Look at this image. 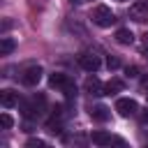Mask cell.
Wrapping results in <instances>:
<instances>
[{"instance_id":"cell-1","label":"cell","mask_w":148,"mask_h":148,"mask_svg":"<svg viewBox=\"0 0 148 148\" xmlns=\"http://www.w3.org/2000/svg\"><path fill=\"white\" fill-rule=\"evenodd\" d=\"M90 18H92V23L99 25V28H109V25L116 23V14H113L106 5H97V7L90 12Z\"/></svg>"},{"instance_id":"cell-2","label":"cell","mask_w":148,"mask_h":148,"mask_svg":"<svg viewBox=\"0 0 148 148\" xmlns=\"http://www.w3.org/2000/svg\"><path fill=\"white\" fill-rule=\"evenodd\" d=\"M116 111H118L123 118H127V116H134V113L139 111V104H136L134 99H130V97H120V99L116 102Z\"/></svg>"},{"instance_id":"cell-3","label":"cell","mask_w":148,"mask_h":148,"mask_svg":"<svg viewBox=\"0 0 148 148\" xmlns=\"http://www.w3.org/2000/svg\"><path fill=\"white\" fill-rule=\"evenodd\" d=\"M79 65H81V69H86V72H97V69L102 67V60H99L95 53H81V56H79Z\"/></svg>"},{"instance_id":"cell-4","label":"cell","mask_w":148,"mask_h":148,"mask_svg":"<svg viewBox=\"0 0 148 148\" xmlns=\"http://www.w3.org/2000/svg\"><path fill=\"white\" fill-rule=\"evenodd\" d=\"M21 81H23L25 86H37V83L42 81V67H39V65L28 67V69L21 74Z\"/></svg>"},{"instance_id":"cell-5","label":"cell","mask_w":148,"mask_h":148,"mask_svg":"<svg viewBox=\"0 0 148 148\" xmlns=\"http://www.w3.org/2000/svg\"><path fill=\"white\" fill-rule=\"evenodd\" d=\"M90 141H92L95 146H111V143H125L123 139H118V136H111V134H106V132H92V134H90Z\"/></svg>"},{"instance_id":"cell-6","label":"cell","mask_w":148,"mask_h":148,"mask_svg":"<svg viewBox=\"0 0 148 148\" xmlns=\"http://www.w3.org/2000/svg\"><path fill=\"white\" fill-rule=\"evenodd\" d=\"M130 16H132L134 21H143V18H148V0H139V2H134V5L130 7Z\"/></svg>"},{"instance_id":"cell-7","label":"cell","mask_w":148,"mask_h":148,"mask_svg":"<svg viewBox=\"0 0 148 148\" xmlns=\"http://www.w3.org/2000/svg\"><path fill=\"white\" fill-rule=\"evenodd\" d=\"M83 88H86V92H90V95H104V86H102V81H99L97 76H88Z\"/></svg>"},{"instance_id":"cell-8","label":"cell","mask_w":148,"mask_h":148,"mask_svg":"<svg viewBox=\"0 0 148 148\" xmlns=\"http://www.w3.org/2000/svg\"><path fill=\"white\" fill-rule=\"evenodd\" d=\"M90 118H92V120H97V123H106V120L111 118V113H109V109H106V106L97 104V106H92V109H90Z\"/></svg>"},{"instance_id":"cell-9","label":"cell","mask_w":148,"mask_h":148,"mask_svg":"<svg viewBox=\"0 0 148 148\" xmlns=\"http://www.w3.org/2000/svg\"><path fill=\"white\" fill-rule=\"evenodd\" d=\"M116 42L123 44V46H130V44L134 42L132 30H130V28H118V30H116Z\"/></svg>"},{"instance_id":"cell-10","label":"cell","mask_w":148,"mask_h":148,"mask_svg":"<svg viewBox=\"0 0 148 148\" xmlns=\"http://www.w3.org/2000/svg\"><path fill=\"white\" fill-rule=\"evenodd\" d=\"M49 83L53 86V88H67L69 83H72V79L67 76V74H60V72H56V74H51V79H49Z\"/></svg>"},{"instance_id":"cell-11","label":"cell","mask_w":148,"mask_h":148,"mask_svg":"<svg viewBox=\"0 0 148 148\" xmlns=\"http://www.w3.org/2000/svg\"><path fill=\"white\" fill-rule=\"evenodd\" d=\"M0 104H2L5 109L18 104V92H14V90H2V92H0Z\"/></svg>"},{"instance_id":"cell-12","label":"cell","mask_w":148,"mask_h":148,"mask_svg":"<svg viewBox=\"0 0 148 148\" xmlns=\"http://www.w3.org/2000/svg\"><path fill=\"white\" fill-rule=\"evenodd\" d=\"M125 88V83L120 79H111L109 83H104V95H113V92H120Z\"/></svg>"},{"instance_id":"cell-13","label":"cell","mask_w":148,"mask_h":148,"mask_svg":"<svg viewBox=\"0 0 148 148\" xmlns=\"http://www.w3.org/2000/svg\"><path fill=\"white\" fill-rule=\"evenodd\" d=\"M14 49H16V42L12 37H2L0 39V56H9Z\"/></svg>"},{"instance_id":"cell-14","label":"cell","mask_w":148,"mask_h":148,"mask_svg":"<svg viewBox=\"0 0 148 148\" xmlns=\"http://www.w3.org/2000/svg\"><path fill=\"white\" fill-rule=\"evenodd\" d=\"M46 130H49L51 134H60V130H62V127H60V120H58V118L53 116V118H51V120L46 123Z\"/></svg>"},{"instance_id":"cell-15","label":"cell","mask_w":148,"mask_h":148,"mask_svg":"<svg viewBox=\"0 0 148 148\" xmlns=\"http://www.w3.org/2000/svg\"><path fill=\"white\" fill-rule=\"evenodd\" d=\"M0 125H2L5 130H9V127L14 125V120H12V116H9V113H2V116H0Z\"/></svg>"},{"instance_id":"cell-16","label":"cell","mask_w":148,"mask_h":148,"mask_svg":"<svg viewBox=\"0 0 148 148\" xmlns=\"http://www.w3.org/2000/svg\"><path fill=\"white\" fill-rule=\"evenodd\" d=\"M106 67H109V69H118V67H120V60L109 56V58H106Z\"/></svg>"},{"instance_id":"cell-17","label":"cell","mask_w":148,"mask_h":148,"mask_svg":"<svg viewBox=\"0 0 148 148\" xmlns=\"http://www.w3.org/2000/svg\"><path fill=\"white\" fill-rule=\"evenodd\" d=\"M25 146H30V148H44L46 143H44L42 139H28V143H25Z\"/></svg>"},{"instance_id":"cell-18","label":"cell","mask_w":148,"mask_h":148,"mask_svg":"<svg viewBox=\"0 0 148 148\" xmlns=\"http://www.w3.org/2000/svg\"><path fill=\"white\" fill-rule=\"evenodd\" d=\"M9 28H12V21H5V23H2V32H7Z\"/></svg>"},{"instance_id":"cell-19","label":"cell","mask_w":148,"mask_h":148,"mask_svg":"<svg viewBox=\"0 0 148 148\" xmlns=\"http://www.w3.org/2000/svg\"><path fill=\"white\" fill-rule=\"evenodd\" d=\"M136 72H139L136 67H127V74H130V76H136Z\"/></svg>"},{"instance_id":"cell-20","label":"cell","mask_w":148,"mask_h":148,"mask_svg":"<svg viewBox=\"0 0 148 148\" xmlns=\"http://www.w3.org/2000/svg\"><path fill=\"white\" fill-rule=\"evenodd\" d=\"M72 2H86V0H72Z\"/></svg>"}]
</instances>
